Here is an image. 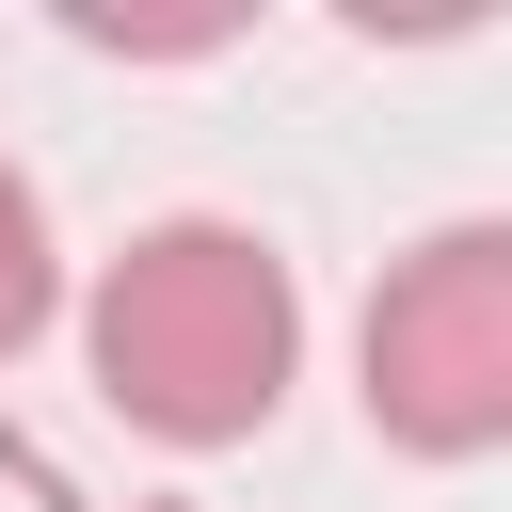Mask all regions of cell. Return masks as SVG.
Returning a JSON list of instances; mask_svg holds the SVG:
<instances>
[{"label":"cell","mask_w":512,"mask_h":512,"mask_svg":"<svg viewBox=\"0 0 512 512\" xmlns=\"http://www.w3.org/2000/svg\"><path fill=\"white\" fill-rule=\"evenodd\" d=\"M64 512H80V496H64ZM128 512H192V496H128Z\"/></svg>","instance_id":"277c9868"},{"label":"cell","mask_w":512,"mask_h":512,"mask_svg":"<svg viewBox=\"0 0 512 512\" xmlns=\"http://www.w3.org/2000/svg\"><path fill=\"white\" fill-rule=\"evenodd\" d=\"M352 400L384 448L416 464H480L512 448V224H432L416 256H384L368 320H352Z\"/></svg>","instance_id":"7a4b0ae2"},{"label":"cell","mask_w":512,"mask_h":512,"mask_svg":"<svg viewBox=\"0 0 512 512\" xmlns=\"http://www.w3.org/2000/svg\"><path fill=\"white\" fill-rule=\"evenodd\" d=\"M80 352H96V400H112L128 432H160V448H240V432H272V400H288V368H304V272H288L256 224L176 208V224H144V240L96 272Z\"/></svg>","instance_id":"6da1fadb"},{"label":"cell","mask_w":512,"mask_h":512,"mask_svg":"<svg viewBox=\"0 0 512 512\" xmlns=\"http://www.w3.org/2000/svg\"><path fill=\"white\" fill-rule=\"evenodd\" d=\"M48 320H64V240H48V192L0 160V368H16Z\"/></svg>","instance_id":"3957f363"}]
</instances>
